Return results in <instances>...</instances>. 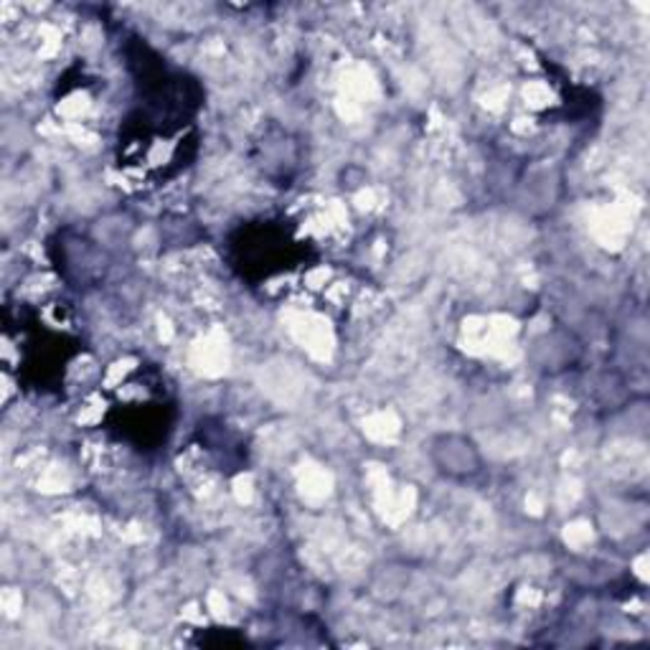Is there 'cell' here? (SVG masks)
Wrapping results in <instances>:
<instances>
[{"mask_svg": "<svg viewBox=\"0 0 650 650\" xmlns=\"http://www.w3.org/2000/svg\"><path fill=\"white\" fill-rule=\"evenodd\" d=\"M437 455L440 470L447 472L451 478H470L480 470V455L470 440L457 435H443L437 440Z\"/></svg>", "mask_w": 650, "mask_h": 650, "instance_id": "obj_1", "label": "cell"}]
</instances>
